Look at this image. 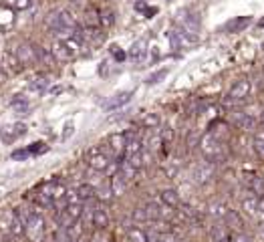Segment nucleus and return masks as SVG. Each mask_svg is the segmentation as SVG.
Masks as SVG:
<instances>
[{"instance_id": "f03ea898", "label": "nucleus", "mask_w": 264, "mask_h": 242, "mask_svg": "<svg viewBox=\"0 0 264 242\" xmlns=\"http://www.w3.org/2000/svg\"><path fill=\"white\" fill-rule=\"evenodd\" d=\"M200 152H202L204 160H208L212 164L220 162L224 158V146H222L220 138L216 134H212V132H208V134L202 136V140H200Z\"/></svg>"}, {"instance_id": "c03bdc74", "label": "nucleus", "mask_w": 264, "mask_h": 242, "mask_svg": "<svg viewBox=\"0 0 264 242\" xmlns=\"http://www.w3.org/2000/svg\"><path fill=\"white\" fill-rule=\"evenodd\" d=\"M218 242H232V240H228V238H224V240H218Z\"/></svg>"}, {"instance_id": "4468645a", "label": "nucleus", "mask_w": 264, "mask_h": 242, "mask_svg": "<svg viewBox=\"0 0 264 242\" xmlns=\"http://www.w3.org/2000/svg\"><path fill=\"white\" fill-rule=\"evenodd\" d=\"M109 226V214L103 206H97L95 212H93V228L97 230H105Z\"/></svg>"}, {"instance_id": "7ed1b4c3", "label": "nucleus", "mask_w": 264, "mask_h": 242, "mask_svg": "<svg viewBox=\"0 0 264 242\" xmlns=\"http://www.w3.org/2000/svg\"><path fill=\"white\" fill-rule=\"evenodd\" d=\"M87 164L95 172H107L111 166V156L103 148H91L87 152Z\"/></svg>"}, {"instance_id": "f257e3e1", "label": "nucleus", "mask_w": 264, "mask_h": 242, "mask_svg": "<svg viewBox=\"0 0 264 242\" xmlns=\"http://www.w3.org/2000/svg\"><path fill=\"white\" fill-rule=\"evenodd\" d=\"M47 27H49V31H53L55 35H61L63 39L75 37L77 31H79L77 19L69 11H55V13H51V17L47 19Z\"/></svg>"}, {"instance_id": "c9c22d12", "label": "nucleus", "mask_w": 264, "mask_h": 242, "mask_svg": "<svg viewBox=\"0 0 264 242\" xmlns=\"http://www.w3.org/2000/svg\"><path fill=\"white\" fill-rule=\"evenodd\" d=\"M33 3H35V0H13V7L17 11H27V9L33 7Z\"/></svg>"}, {"instance_id": "79ce46f5", "label": "nucleus", "mask_w": 264, "mask_h": 242, "mask_svg": "<svg viewBox=\"0 0 264 242\" xmlns=\"http://www.w3.org/2000/svg\"><path fill=\"white\" fill-rule=\"evenodd\" d=\"M113 53H115V59H117V61H123V59H125V53H123V51H117V47H113Z\"/></svg>"}, {"instance_id": "bb28decb", "label": "nucleus", "mask_w": 264, "mask_h": 242, "mask_svg": "<svg viewBox=\"0 0 264 242\" xmlns=\"http://www.w3.org/2000/svg\"><path fill=\"white\" fill-rule=\"evenodd\" d=\"M160 124H162V119H160L158 113H148V115L142 119V126H144L146 130H158Z\"/></svg>"}, {"instance_id": "b1692460", "label": "nucleus", "mask_w": 264, "mask_h": 242, "mask_svg": "<svg viewBox=\"0 0 264 242\" xmlns=\"http://www.w3.org/2000/svg\"><path fill=\"white\" fill-rule=\"evenodd\" d=\"M35 49H37V57H39V63H43V65H53L57 59H55V55H53V51H47L45 47H39V45H35Z\"/></svg>"}, {"instance_id": "9d476101", "label": "nucleus", "mask_w": 264, "mask_h": 242, "mask_svg": "<svg viewBox=\"0 0 264 242\" xmlns=\"http://www.w3.org/2000/svg\"><path fill=\"white\" fill-rule=\"evenodd\" d=\"M17 59H19L23 65L39 63V57H37V49H35V45H21V47L17 49Z\"/></svg>"}, {"instance_id": "a878e982", "label": "nucleus", "mask_w": 264, "mask_h": 242, "mask_svg": "<svg viewBox=\"0 0 264 242\" xmlns=\"http://www.w3.org/2000/svg\"><path fill=\"white\" fill-rule=\"evenodd\" d=\"M127 242H150V236L142 228H131L127 232Z\"/></svg>"}, {"instance_id": "f3484780", "label": "nucleus", "mask_w": 264, "mask_h": 242, "mask_svg": "<svg viewBox=\"0 0 264 242\" xmlns=\"http://www.w3.org/2000/svg\"><path fill=\"white\" fill-rule=\"evenodd\" d=\"M258 206H260V198L254 196L252 192L242 198V210H244L248 216H254V214L258 212Z\"/></svg>"}, {"instance_id": "412c9836", "label": "nucleus", "mask_w": 264, "mask_h": 242, "mask_svg": "<svg viewBox=\"0 0 264 242\" xmlns=\"http://www.w3.org/2000/svg\"><path fill=\"white\" fill-rule=\"evenodd\" d=\"M49 85H51V81L47 77H35L29 83V91H33V93H45V91H49Z\"/></svg>"}, {"instance_id": "37998d69", "label": "nucleus", "mask_w": 264, "mask_h": 242, "mask_svg": "<svg viewBox=\"0 0 264 242\" xmlns=\"http://www.w3.org/2000/svg\"><path fill=\"white\" fill-rule=\"evenodd\" d=\"M73 130H75V128H73V124H69V126L65 128V134H63V140H67V138H69V136L73 134Z\"/></svg>"}, {"instance_id": "c756f323", "label": "nucleus", "mask_w": 264, "mask_h": 242, "mask_svg": "<svg viewBox=\"0 0 264 242\" xmlns=\"http://www.w3.org/2000/svg\"><path fill=\"white\" fill-rule=\"evenodd\" d=\"M166 77H168V69H160V71L152 73V75L146 79V83H148V85H158V83H162Z\"/></svg>"}, {"instance_id": "473e14b6", "label": "nucleus", "mask_w": 264, "mask_h": 242, "mask_svg": "<svg viewBox=\"0 0 264 242\" xmlns=\"http://www.w3.org/2000/svg\"><path fill=\"white\" fill-rule=\"evenodd\" d=\"M113 23H115L113 13H111V11H103V13H101V25H103L105 29H109V27H113Z\"/></svg>"}, {"instance_id": "0eeeda50", "label": "nucleus", "mask_w": 264, "mask_h": 242, "mask_svg": "<svg viewBox=\"0 0 264 242\" xmlns=\"http://www.w3.org/2000/svg\"><path fill=\"white\" fill-rule=\"evenodd\" d=\"M27 134V126L25 124H15V126H7L0 130V138H3L7 144H13L17 142L19 138H23Z\"/></svg>"}, {"instance_id": "2eb2a0df", "label": "nucleus", "mask_w": 264, "mask_h": 242, "mask_svg": "<svg viewBox=\"0 0 264 242\" xmlns=\"http://www.w3.org/2000/svg\"><path fill=\"white\" fill-rule=\"evenodd\" d=\"M9 230H11V234H13L15 238H21V236H25V234H27V226H25V222L21 220V216H19L15 210H13V218H11Z\"/></svg>"}, {"instance_id": "6ab92c4d", "label": "nucleus", "mask_w": 264, "mask_h": 242, "mask_svg": "<svg viewBox=\"0 0 264 242\" xmlns=\"http://www.w3.org/2000/svg\"><path fill=\"white\" fill-rule=\"evenodd\" d=\"M228 212H230V210H228V206H226L224 202H212V204L208 206V214H210L214 220H224Z\"/></svg>"}, {"instance_id": "dca6fc26", "label": "nucleus", "mask_w": 264, "mask_h": 242, "mask_svg": "<svg viewBox=\"0 0 264 242\" xmlns=\"http://www.w3.org/2000/svg\"><path fill=\"white\" fill-rule=\"evenodd\" d=\"M11 107L15 109V113L19 115H27L31 111V101L25 97V95H15L13 101H11Z\"/></svg>"}, {"instance_id": "e433bc0d", "label": "nucleus", "mask_w": 264, "mask_h": 242, "mask_svg": "<svg viewBox=\"0 0 264 242\" xmlns=\"http://www.w3.org/2000/svg\"><path fill=\"white\" fill-rule=\"evenodd\" d=\"M97 198H99L101 202H107V200H111V198H113L111 186H109V188H101V190H97Z\"/></svg>"}, {"instance_id": "7c9ffc66", "label": "nucleus", "mask_w": 264, "mask_h": 242, "mask_svg": "<svg viewBox=\"0 0 264 242\" xmlns=\"http://www.w3.org/2000/svg\"><path fill=\"white\" fill-rule=\"evenodd\" d=\"M85 25H87V27H99V25H101V17H99V13H95V11H87V13H85Z\"/></svg>"}, {"instance_id": "ea45409f", "label": "nucleus", "mask_w": 264, "mask_h": 242, "mask_svg": "<svg viewBox=\"0 0 264 242\" xmlns=\"http://www.w3.org/2000/svg\"><path fill=\"white\" fill-rule=\"evenodd\" d=\"M232 242H252V238L248 234H244V232H238V234L232 236Z\"/></svg>"}, {"instance_id": "6e6552de", "label": "nucleus", "mask_w": 264, "mask_h": 242, "mask_svg": "<svg viewBox=\"0 0 264 242\" xmlns=\"http://www.w3.org/2000/svg\"><path fill=\"white\" fill-rule=\"evenodd\" d=\"M232 124H234L238 130H244V132H248V130H254V128H256V119H254L250 113L236 111V113L232 115Z\"/></svg>"}, {"instance_id": "ddd939ff", "label": "nucleus", "mask_w": 264, "mask_h": 242, "mask_svg": "<svg viewBox=\"0 0 264 242\" xmlns=\"http://www.w3.org/2000/svg\"><path fill=\"white\" fill-rule=\"evenodd\" d=\"M109 186H111V192H113V196H123L125 194V190H127V186H129V182L119 174V170L111 176V182H109Z\"/></svg>"}, {"instance_id": "a18cd8bd", "label": "nucleus", "mask_w": 264, "mask_h": 242, "mask_svg": "<svg viewBox=\"0 0 264 242\" xmlns=\"http://www.w3.org/2000/svg\"><path fill=\"white\" fill-rule=\"evenodd\" d=\"M0 230H3V228H0Z\"/></svg>"}, {"instance_id": "a211bd4d", "label": "nucleus", "mask_w": 264, "mask_h": 242, "mask_svg": "<svg viewBox=\"0 0 264 242\" xmlns=\"http://www.w3.org/2000/svg\"><path fill=\"white\" fill-rule=\"evenodd\" d=\"M250 23H252V17H236L226 25V31L228 33H242Z\"/></svg>"}, {"instance_id": "cd10ccee", "label": "nucleus", "mask_w": 264, "mask_h": 242, "mask_svg": "<svg viewBox=\"0 0 264 242\" xmlns=\"http://www.w3.org/2000/svg\"><path fill=\"white\" fill-rule=\"evenodd\" d=\"M224 220L230 224V228H234V230H236V234H238V232H242V220H240V216H238L236 212H232V210H230V212L226 214V218H224Z\"/></svg>"}, {"instance_id": "5701e85b", "label": "nucleus", "mask_w": 264, "mask_h": 242, "mask_svg": "<svg viewBox=\"0 0 264 242\" xmlns=\"http://www.w3.org/2000/svg\"><path fill=\"white\" fill-rule=\"evenodd\" d=\"M248 188L254 196L258 198H264V178H258V176H252L250 182H248Z\"/></svg>"}, {"instance_id": "aec40b11", "label": "nucleus", "mask_w": 264, "mask_h": 242, "mask_svg": "<svg viewBox=\"0 0 264 242\" xmlns=\"http://www.w3.org/2000/svg\"><path fill=\"white\" fill-rule=\"evenodd\" d=\"M160 200H162V204H166L170 208H178L180 206V194L176 190H164L160 194Z\"/></svg>"}, {"instance_id": "39448f33", "label": "nucleus", "mask_w": 264, "mask_h": 242, "mask_svg": "<svg viewBox=\"0 0 264 242\" xmlns=\"http://www.w3.org/2000/svg\"><path fill=\"white\" fill-rule=\"evenodd\" d=\"M25 226H27V234L33 238V240H41L43 238V234H45V220H43V216L39 214V212H31V216H29V220L25 222Z\"/></svg>"}, {"instance_id": "423d86ee", "label": "nucleus", "mask_w": 264, "mask_h": 242, "mask_svg": "<svg viewBox=\"0 0 264 242\" xmlns=\"http://www.w3.org/2000/svg\"><path fill=\"white\" fill-rule=\"evenodd\" d=\"M250 81L248 79H240L232 85V89L228 91V103H236V101H244L248 95H250Z\"/></svg>"}, {"instance_id": "9b49d317", "label": "nucleus", "mask_w": 264, "mask_h": 242, "mask_svg": "<svg viewBox=\"0 0 264 242\" xmlns=\"http://www.w3.org/2000/svg\"><path fill=\"white\" fill-rule=\"evenodd\" d=\"M131 97H134V91H121V93L113 95V97L105 103V109H107V111H115V109L127 105V103L131 101Z\"/></svg>"}, {"instance_id": "c85d7f7f", "label": "nucleus", "mask_w": 264, "mask_h": 242, "mask_svg": "<svg viewBox=\"0 0 264 242\" xmlns=\"http://www.w3.org/2000/svg\"><path fill=\"white\" fill-rule=\"evenodd\" d=\"M254 150L260 158H264V130H258L254 134Z\"/></svg>"}, {"instance_id": "f8f14e48", "label": "nucleus", "mask_w": 264, "mask_h": 242, "mask_svg": "<svg viewBox=\"0 0 264 242\" xmlns=\"http://www.w3.org/2000/svg\"><path fill=\"white\" fill-rule=\"evenodd\" d=\"M79 35L83 39V43L87 45H99L103 41V33L99 31V27H87V29H79Z\"/></svg>"}, {"instance_id": "58836bf2", "label": "nucleus", "mask_w": 264, "mask_h": 242, "mask_svg": "<svg viewBox=\"0 0 264 242\" xmlns=\"http://www.w3.org/2000/svg\"><path fill=\"white\" fill-rule=\"evenodd\" d=\"M47 150H49V148H47L43 142H37V144H33V146L29 148L31 154H43V152H47Z\"/></svg>"}, {"instance_id": "4c0bfd02", "label": "nucleus", "mask_w": 264, "mask_h": 242, "mask_svg": "<svg viewBox=\"0 0 264 242\" xmlns=\"http://www.w3.org/2000/svg\"><path fill=\"white\" fill-rule=\"evenodd\" d=\"M172 140H174L172 128H164V130H162V142H164V144H172Z\"/></svg>"}, {"instance_id": "1a4fd4ad", "label": "nucleus", "mask_w": 264, "mask_h": 242, "mask_svg": "<svg viewBox=\"0 0 264 242\" xmlns=\"http://www.w3.org/2000/svg\"><path fill=\"white\" fill-rule=\"evenodd\" d=\"M127 57L134 61V63H144L146 61V57H148V43L142 39V41H136L134 45H131V49H129V53H127Z\"/></svg>"}, {"instance_id": "f704fd0d", "label": "nucleus", "mask_w": 264, "mask_h": 242, "mask_svg": "<svg viewBox=\"0 0 264 242\" xmlns=\"http://www.w3.org/2000/svg\"><path fill=\"white\" fill-rule=\"evenodd\" d=\"M134 220H136V222H150L148 212H146V206H144V208H136V210H134Z\"/></svg>"}, {"instance_id": "20e7f679", "label": "nucleus", "mask_w": 264, "mask_h": 242, "mask_svg": "<svg viewBox=\"0 0 264 242\" xmlns=\"http://www.w3.org/2000/svg\"><path fill=\"white\" fill-rule=\"evenodd\" d=\"M214 174H216V166L212 162H208V160H204V162H200V164H196L192 168V180L196 184H200V186L208 184L214 178Z\"/></svg>"}, {"instance_id": "a19ab883", "label": "nucleus", "mask_w": 264, "mask_h": 242, "mask_svg": "<svg viewBox=\"0 0 264 242\" xmlns=\"http://www.w3.org/2000/svg\"><path fill=\"white\" fill-rule=\"evenodd\" d=\"M162 242H180V238H178L176 234L168 232V234H164V236H162Z\"/></svg>"}, {"instance_id": "393cba45", "label": "nucleus", "mask_w": 264, "mask_h": 242, "mask_svg": "<svg viewBox=\"0 0 264 242\" xmlns=\"http://www.w3.org/2000/svg\"><path fill=\"white\" fill-rule=\"evenodd\" d=\"M146 212H148L150 222H158V220H162V204H158V202H150V204H146Z\"/></svg>"}, {"instance_id": "72a5a7b5", "label": "nucleus", "mask_w": 264, "mask_h": 242, "mask_svg": "<svg viewBox=\"0 0 264 242\" xmlns=\"http://www.w3.org/2000/svg\"><path fill=\"white\" fill-rule=\"evenodd\" d=\"M29 156H31L29 150H15V152L11 154V158H13L15 162H25V160H29Z\"/></svg>"}, {"instance_id": "2f4dec72", "label": "nucleus", "mask_w": 264, "mask_h": 242, "mask_svg": "<svg viewBox=\"0 0 264 242\" xmlns=\"http://www.w3.org/2000/svg\"><path fill=\"white\" fill-rule=\"evenodd\" d=\"M210 238H212V242L224 240V238H226V230H224L222 226H212V230H210Z\"/></svg>"}, {"instance_id": "4be33fe9", "label": "nucleus", "mask_w": 264, "mask_h": 242, "mask_svg": "<svg viewBox=\"0 0 264 242\" xmlns=\"http://www.w3.org/2000/svg\"><path fill=\"white\" fill-rule=\"evenodd\" d=\"M77 192H79V196H81L83 202H89V200H95V198H97V188L91 186V184H81V186L77 188Z\"/></svg>"}]
</instances>
